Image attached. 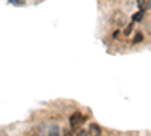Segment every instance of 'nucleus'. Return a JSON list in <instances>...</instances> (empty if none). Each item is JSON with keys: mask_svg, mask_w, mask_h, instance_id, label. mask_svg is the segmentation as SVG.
<instances>
[{"mask_svg": "<svg viewBox=\"0 0 151 136\" xmlns=\"http://www.w3.org/2000/svg\"><path fill=\"white\" fill-rule=\"evenodd\" d=\"M132 29H133V24H130V26L125 29V32H124V35H130V32H132Z\"/></svg>", "mask_w": 151, "mask_h": 136, "instance_id": "423d86ee", "label": "nucleus"}, {"mask_svg": "<svg viewBox=\"0 0 151 136\" xmlns=\"http://www.w3.org/2000/svg\"><path fill=\"white\" fill-rule=\"evenodd\" d=\"M142 41V33H137L134 36V40H133V44H137V42H141Z\"/></svg>", "mask_w": 151, "mask_h": 136, "instance_id": "20e7f679", "label": "nucleus"}, {"mask_svg": "<svg viewBox=\"0 0 151 136\" xmlns=\"http://www.w3.org/2000/svg\"><path fill=\"white\" fill-rule=\"evenodd\" d=\"M85 121H86V117L82 115L80 112H76V114H73V115L70 117V124H71V129H73V130H77Z\"/></svg>", "mask_w": 151, "mask_h": 136, "instance_id": "f257e3e1", "label": "nucleus"}, {"mask_svg": "<svg viewBox=\"0 0 151 136\" xmlns=\"http://www.w3.org/2000/svg\"><path fill=\"white\" fill-rule=\"evenodd\" d=\"M9 3H17V5H20L21 2H20V0H9Z\"/></svg>", "mask_w": 151, "mask_h": 136, "instance_id": "6e6552de", "label": "nucleus"}, {"mask_svg": "<svg viewBox=\"0 0 151 136\" xmlns=\"http://www.w3.org/2000/svg\"><path fill=\"white\" fill-rule=\"evenodd\" d=\"M48 136H59V133H58V127H53L52 129V132H50V135Z\"/></svg>", "mask_w": 151, "mask_h": 136, "instance_id": "39448f33", "label": "nucleus"}, {"mask_svg": "<svg viewBox=\"0 0 151 136\" xmlns=\"http://www.w3.org/2000/svg\"><path fill=\"white\" fill-rule=\"evenodd\" d=\"M76 136H88V132H85V130H79Z\"/></svg>", "mask_w": 151, "mask_h": 136, "instance_id": "0eeeda50", "label": "nucleus"}, {"mask_svg": "<svg viewBox=\"0 0 151 136\" xmlns=\"http://www.w3.org/2000/svg\"><path fill=\"white\" fill-rule=\"evenodd\" d=\"M89 133H91L92 136H100V135H101V129H100V126H98V124L92 122V124L89 126Z\"/></svg>", "mask_w": 151, "mask_h": 136, "instance_id": "f03ea898", "label": "nucleus"}, {"mask_svg": "<svg viewBox=\"0 0 151 136\" xmlns=\"http://www.w3.org/2000/svg\"><path fill=\"white\" fill-rule=\"evenodd\" d=\"M144 15H145V14H144V11L136 12V14L133 15V18H132V20H133V23H134V21H141V20L144 18Z\"/></svg>", "mask_w": 151, "mask_h": 136, "instance_id": "7ed1b4c3", "label": "nucleus"}]
</instances>
